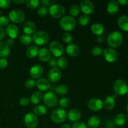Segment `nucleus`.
I'll use <instances>...</instances> for the list:
<instances>
[{"instance_id":"nucleus-1","label":"nucleus","mask_w":128,"mask_h":128,"mask_svg":"<svg viewBox=\"0 0 128 128\" xmlns=\"http://www.w3.org/2000/svg\"><path fill=\"white\" fill-rule=\"evenodd\" d=\"M123 41V36L120 31H115L111 32L108 36V44L111 48L120 47Z\"/></svg>"},{"instance_id":"nucleus-2","label":"nucleus","mask_w":128,"mask_h":128,"mask_svg":"<svg viewBox=\"0 0 128 128\" xmlns=\"http://www.w3.org/2000/svg\"><path fill=\"white\" fill-rule=\"evenodd\" d=\"M60 26L66 31H72L75 28L76 25L74 18L71 16H65L60 20Z\"/></svg>"},{"instance_id":"nucleus-3","label":"nucleus","mask_w":128,"mask_h":128,"mask_svg":"<svg viewBox=\"0 0 128 128\" xmlns=\"http://www.w3.org/2000/svg\"><path fill=\"white\" fill-rule=\"evenodd\" d=\"M48 12L51 17L58 19L64 16V15L66 13V10L62 5L60 4H54L50 6Z\"/></svg>"},{"instance_id":"nucleus-4","label":"nucleus","mask_w":128,"mask_h":128,"mask_svg":"<svg viewBox=\"0 0 128 128\" xmlns=\"http://www.w3.org/2000/svg\"><path fill=\"white\" fill-rule=\"evenodd\" d=\"M34 43L39 46H42L48 42L50 40V36L48 34L43 31H37L34 34L32 38Z\"/></svg>"},{"instance_id":"nucleus-5","label":"nucleus","mask_w":128,"mask_h":128,"mask_svg":"<svg viewBox=\"0 0 128 128\" xmlns=\"http://www.w3.org/2000/svg\"><path fill=\"white\" fill-rule=\"evenodd\" d=\"M66 112L62 108L56 109L51 113V120L55 123H62L66 121Z\"/></svg>"},{"instance_id":"nucleus-6","label":"nucleus","mask_w":128,"mask_h":128,"mask_svg":"<svg viewBox=\"0 0 128 128\" xmlns=\"http://www.w3.org/2000/svg\"><path fill=\"white\" fill-rule=\"evenodd\" d=\"M9 20L14 23H21L25 20V14L21 10L14 9L9 13Z\"/></svg>"},{"instance_id":"nucleus-7","label":"nucleus","mask_w":128,"mask_h":128,"mask_svg":"<svg viewBox=\"0 0 128 128\" xmlns=\"http://www.w3.org/2000/svg\"><path fill=\"white\" fill-rule=\"evenodd\" d=\"M113 89L116 94L124 96L128 92L127 83L122 80H117L113 84Z\"/></svg>"},{"instance_id":"nucleus-8","label":"nucleus","mask_w":128,"mask_h":128,"mask_svg":"<svg viewBox=\"0 0 128 128\" xmlns=\"http://www.w3.org/2000/svg\"><path fill=\"white\" fill-rule=\"evenodd\" d=\"M44 104L49 108H54L58 104V98L52 91H48L43 96Z\"/></svg>"},{"instance_id":"nucleus-9","label":"nucleus","mask_w":128,"mask_h":128,"mask_svg":"<svg viewBox=\"0 0 128 128\" xmlns=\"http://www.w3.org/2000/svg\"><path fill=\"white\" fill-rule=\"evenodd\" d=\"M50 51L55 57H60L63 54L64 49L62 45L58 41H52L50 45Z\"/></svg>"},{"instance_id":"nucleus-10","label":"nucleus","mask_w":128,"mask_h":128,"mask_svg":"<svg viewBox=\"0 0 128 128\" xmlns=\"http://www.w3.org/2000/svg\"><path fill=\"white\" fill-rule=\"evenodd\" d=\"M24 121L26 126L29 128H35L38 126L39 120L37 116L34 112H29L25 115Z\"/></svg>"},{"instance_id":"nucleus-11","label":"nucleus","mask_w":128,"mask_h":128,"mask_svg":"<svg viewBox=\"0 0 128 128\" xmlns=\"http://www.w3.org/2000/svg\"><path fill=\"white\" fill-rule=\"evenodd\" d=\"M104 57L106 61L109 62H113L117 60L118 57V52L113 48H108L103 51Z\"/></svg>"},{"instance_id":"nucleus-12","label":"nucleus","mask_w":128,"mask_h":128,"mask_svg":"<svg viewBox=\"0 0 128 128\" xmlns=\"http://www.w3.org/2000/svg\"><path fill=\"white\" fill-rule=\"evenodd\" d=\"M80 10L84 14H91L94 12V5L91 1L89 0H83L80 3Z\"/></svg>"},{"instance_id":"nucleus-13","label":"nucleus","mask_w":128,"mask_h":128,"mask_svg":"<svg viewBox=\"0 0 128 128\" xmlns=\"http://www.w3.org/2000/svg\"><path fill=\"white\" fill-rule=\"evenodd\" d=\"M88 106L93 111H100L103 108V102L100 99L92 98L88 102Z\"/></svg>"},{"instance_id":"nucleus-14","label":"nucleus","mask_w":128,"mask_h":128,"mask_svg":"<svg viewBox=\"0 0 128 128\" xmlns=\"http://www.w3.org/2000/svg\"><path fill=\"white\" fill-rule=\"evenodd\" d=\"M61 77V72L57 68L51 69L48 74V80L51 82H57L60 80Z\"/></svg>"},{"instance_id":"nucleus-15","label":"nucleus","mask_w":128,"mask_h":128,"mask_svg":"<svg viewBox=\"0 0 128 128\" xmlns=\"http://www.w3.org/2000/svg\"><path fill=\"white\" fill-rule=\"evenodd\" d=\"M6 32L10 38L14 40L18 36L20 31H19V28L16 25L11 24L6 27Z\"/></svg>"},{"instance_id":"nucleus-16","label":"nucleus","mask_w":128,"mask_h":128,"mask_svg":"<svg viewBox=\"0 0 128 128\" xmlns=\"http://www.w3.org/2000/svg\"><path fill=\"white\" fill-rule=\"evenodd\" d=\"M36 86L41 91H47L51 88V84L50 81L45 78L38 79L36 82Z\"/></svg>"},{"instance_id":"nucleus-17","label":"nucleus","mask_w":128,"mask_h":128,"mask_svg":"<svg viewBox=\"0 0 128 128\" xmlns=\"http://www.w3.org/2000/svg\"><path fill=\"white\" fill-rule=\"evenodd\" d=\"M30 76L33 79H40L43 74V68L39 64H36L32 66L30 70Z\"/></svg>"},{"instance_id":"nucleus-18","label":"nucleus","mask_w":128,"mask_h":128,"mask_svg":"<svg viewBox=\"0 0 128 128\" xmlns=\"http://www.w3.org/2000/svg\"><path fill=\"white\" fill-rule=\"evenodd\" d=\"M39 60L42 62H48L51 59V54L50 50L46 48H42L39 50L38 54Z\"/></svg>"},{"instance_id":"nucleus-19","label":"nucleus","mask_w":128,"mask_h":128,"mask_svg":"<svg viewBox=\"0 0 128 128\" xmlns=\"http://www.w3.org/2000/svg\"><path fill=\"white\" fill-rule=\"evenodd\" d=\"M36 24L32 21H28L25 22L23 26V31L25 34L31 35L34 34L36 31Z\"/></svg>"},{"instance_id":"nucleus-20","label":"nucleus","mask_w":128,"mask_h":128,"mask_svg":"<svg viewBox=\"0 0 128 128\" xmlns=\"http://www.w3.org/2000/svg\"><path fill=\"white\" fill-rule=\"evenodd\" d=\"M120 5L116 1H111L107 5V11L110 14L114 15L118 12Z\"/></svg>"},{"instance_id":"nucleus-21","label":"nucleus","mask_w":128,"mask_h":128,"mask_svg":"<svg viewBox=\"0 0 128 128\" xmlns=\"http://www.w3.org/2000/svg\"><path fill=\"white\" fill-rule=\"evenodd\" d=\"M81 112L76 109H72L68 113V118L71 122H78L81 119Z\"/></svg>"},{"instance_id":"nucleus-22","label":"nucleus","mask_w":128,"mask_h":128,"mask_svg":"<svg viewBox=\"0 0 128 128\" xmlns=\"http://www.w3.org/2000/svg\"><path fill=\"white\" fill-rule=\"evenodd\" d=\"M101 124V119L98 116H92L88 120L87 126L89 128H98Z\"/></svg>"},{"instance_id":"nucleus-23","label":"nucleus","mask_w":128,"mask_h":128,"mask_svg":"<svg viewBox=\"0 0 128 128\" xmlns=\"http://www.w3.org/2000/svg\"><path fill=\"white\" fill-rule=\"evenodd\" d=\"M66 52L69 56L71 57H76L80 52V48L75 44H70L66 48Z\"/></svg>"},{"instance_id":"nucleus-24","label":"nucleus","mask_w":128,"mask_h":128,"mask_svg":"<svg viewBox=\"0 0 128 128\" xmlns=\"http://www.w3.org/2000/svg\"><path fill=\"white\" fill-rule=\"evenodd\" d=\"M118 26L121 30L124 31H128V16L122 15L120 16L118 21Z\"/></svg>"},{"instance_id":"nucleus-25","label":"nucleus","mask_w":128,"mask_h":128,"mask_svg":"<svg viewBox=\"0 0 128 128\" xmlns=\"http://www.w3.org/2000/svg\"><path fill=\"white\" fill-rule=\"evenodd\" d=\"M10 54V48L7 44L2 41H0V57L2 58L9 56Z\"/></svg>"},{"instance_id":"nucleus-26","label":"nucleus","mask_w":128,"mask_h":128,"mask_svg":"<svg viewBox=\"0 0 128 128\" xmlns=\"http://www.w3.org/2000/svg\"><path fill=\"white\" fill-rule=\"evenodd\" d=\"M39 52V48L38 46L32 45V46H30L27 49L26 51V56L30 59L34 58L36 57L38 54Z\"/></svg>"},{"instance_id":"nucleus-27","label":"nucleus","mask_w":128,"mask_h":128,"mask_svg":"<svg viewBox=\"0 0 128 128\" xmlns=\"http://www.w3.org/2000/svg\"><path fill=\"white\" fill-rule=\"evenodd\" d=\"M42 98H43V96H42V92L40 91H35L31 96L30 101L32 104H38L39 102H41Z\"/></svg>"},{"instance_id":"nucleus-28","label":"nucleus","mask_w":128,"mask_h":128,"mask_svg":"<svg viewBox=\"0 0 128 128\" xmlns=\"http://www.w3.org/2000/svg\"><path fill=\"white\" fill-rule=\"evenodd\" d=\"M91 31L93 32L94 34L97 35L98 36H100L104 32V26L100 23H94L91 26Z\"/></svg>"},{"instance_id":"nucleus-29","label":"nucleus","mask_w":128,"mask_h":128,"mask_svg":"<svg viewBox=\"0 0 128 128\" xmlns=\"http://www.w3.org/2000/svg\"><path fill=\"white\" fill-rule=\"evenodd\" d=\"M103 106L107 110H111L115 106V100L112 96H108L105 99L103 102Z\"/></svg>"},{"instance_id":"nucleus-30","label":"nucleus","mask_w":128,"mask_h":128,"mask_svg":"<svg viewBox=\"0 0 128 128\" xmlns=\"http://www.w3.org/2000/svg\"><path fill=\"white\" fill-rule=\"evenodd\" d=\"M126 118L125 116V115L124 114L120 113L118 114L114 118V123L115 124L117 125L118 126H121L122 125L124 124V123L126 122Z\"/></svg>"},{"instance_id":"nucleus-31","label":"nucleus","mask_w":128,"mask_h":128,"mask_svg":"<svg viewBox=\"0 0 128 128\" xmlns=\"http://www.w3.org/2000/svg\"><path fill=\"white\" fill-rule=\"evenodd\" d=\"M34 113L38 116H44L47 113V108L43 105H37L34 108Z\"/></svg>"},{"instance_id":"nucleus-32","label":"nucleus","mask_w":128,"mask_h":128,"mask_svg":"<svg viewBox=\"0 0 128 128\" xmlns=\"http://www.w3.org/2000/svg\"><path fill=\"white\" fill-rule=\"evenodd\" d=\"M55 91L56 93L61 96H63V95L66 94L68 92V89L67 86L63 84H60L58 85L56 88H55Z\"/></svg>"},{"instance_id":"nucleus-33","label":"nucleus","mask_w":128,"mask_h":128,"mask_svg":"<svg viewBox=\"0 0 128 128\" xmlns=\"http://www.w3.org/2000/svg\"><path fill=\"white\" fill-rule=\"evenodd\" d=\"M20 41L22 44L28 46L32 42V38L30 36L27 34H22L20 36Z\"/></svg>"},{"instance_id":"nucleus-34","label":"nucleus","mask_w":128,"mask_h":128,"mask_svg":"<svg viewBox=\"0 0 128 128\" xmlns=\"http://www.w3.org/2000/svg\"><path fill=\"white\" fill-rule=\"evenodd\" d=\"M80 12V8L78 5L73 4L70 7V14L71 17L74 18L77 16Z\"/></svg>"},{"instance_id":"nucleus-35","label":"nucleus","mask_w":128,"mask_h":128,"mask_svg":"<svg viewBox=\"0 0 128 128\" xmlns=\"http://www.w3.org/2000/svg\"><path fill=\"white\" fill-rule=\"evenodd\" d=\"M40 1L38 0H28L26 1V6L31 10H35L38 8L40 5Z\"/></svg>"},{"instance_id":"nucleus-36","label":"nucleus","mask_w":128,"mask_h":128,"mask_svg":"<svg viewBox=\"0 0 128 128\" xmlns=\"http://www.w3.org/2000/svg\"><path fill=\"white\" fill-rule=\"evenodd\" d=\"M90 17L88 15H82L80 16V18L78 20L79 24L81 25V26H85L88 25V24L90 22Z\"/></svg>"},{"instance_id":"nucleus-37","label":"nucleus","mask_w":128,"mask_h":128,"mask_svg":"<svg viewBox=\"0 0 128 128\" xmlns=\"http://www.w3.org/2000/svg\"><path fill=\"white\" fill-rule=\"evenodd\" d=\"M68 61L66 58L61 57L58 60V64L59 68L60 69H65L68 66Z\"/></svg>"},{"instance_id":"nucleus-38","label":"nucleus","mask_w":128,"mask_h":128,"mask_svg":"<svg viewBox=\"0 0 128 128\" xmlns=\"http://www.w3.org/2000/svg\"><path fill=\"white\" fill-rule=\"evenodd\" d=\"M38 14L41 17H45L48 14V9L44 6H41L38 10Z\"/></svg>"},{"instance_id":"nucleus-39","label":"nucleus","mask_w":128,"mask_h":128,"mask_svg":"<svg viewBox=\"0 0 128 128\" xmlns=\"http://www.w3.org/2000/svg\"><path fill=\"white\" fill-rule=\"evenodd\" d=\"M103 49L101 48V47L96 46L91 49V54L94 56H100L103 53Z\"/></svg>"},{"instance_id":"nucleus-40","label":"nucleus","mask_w":128,"mask_h":128,"mask_svg":"<svg viewBox=\"0 0 128 128\" xmlns=\"http://www.w3.org/2000/svg\"><path fill=\"white\" fill-rule=\"evenodd\" d=\"M62 40L65 43L70 44L72 42V37L71 36V34L69 32H64L62 35Z\"/></svg>"},{"instance_id":"nucleus-41","label":"nucleus","mask_w":128,"mask_h":128,"mask_svg":"<svg viewBox=\"0 0 128 128\" xmlns=\"http://www.w3.org/2000/svg\"><path fill=\"white\" fill-rule=\"evenodd\" d=\"M59 103H60L61 108H66L70 105V100L67 98H62L59 101Z\"/></svg>"},{"instance_id":"nucleus-42","label":"nucleus","mask_w":128,"mask_h":128,"mask_svg":"<svg viewBox=\"0 0 128 128\" xmlns=\"http://www.w3.org/2000/svg\"><path fill=\"white\" fill-rule=\"evenodd\" d=\"M25 86L28 89H32L36 86V81L34 80H27L25 81Z\"/></svg>"},{"instance_id":"nucleus-43","label":"nucleus","mask_w":128,"mask_h":128,"mask_svg":"<svg viewBox=\"0 0 128 128\" xmlns=\"http://www.w3.org/2000/svg\"><path fill=\"white\" fill-rule=\"evenodd\" d=\"M9 23V19L6 16H0V27H5Z\"/></svg>"},{"instance_id":"nucleus-44","label":"nucleus","mask_w":128,"mask_h":128,"mask_svg":"<svg viewBox=\"0 0 128 128\" xmlns=\"http://www.w3.org/2000/svg\"><path fill=\"white\" fill-rule=\"evenodd\" d=\"M11 1L10 0H0V8L6 9L10 7Z\"/></svg>"},{"instance_id":"nucleus-45","label":"nucleus","mask_w":128,"mask_h":128,"mask_svg":"<svg viewBox=\"0 0 128 128\" xmlns=\"http://www.w3.org/2000/svg\"><path fill=\"white\" fill-rule=\"evenodd\" d=\"M72 128H88V126L82 121H78L74 124Z\"/></svg>"},{"instance_id":"nucleus-46","label":"nucleus","mask_w":128,"mask_h":128,"mask_svg":"<svg viewBox=\"0 0 128 128\" xmlns=\"http://www.w3.org/2000/svg\"><path fill=\"white\" fill-rule=\"evenodd\" d=\"M30 100H29L28 98H22L20 99L19 103L21 106H27L30 103Z\"/></svg>"},{"instance_id":"nucleus-47","label":"nucleus","mask_w":128,"mask_h":128,"mask_svg":"<svg viewBox=\"0 0 128 128\" xmlns=\"http://www.w3.org/2000/svg\"><path fill=\"white\" fill-rule=\"evenodd\" d=\"M49 64L52 68H56L58 64V60L56 59V58H51V59L49 61Z\"/></svg>"},{"instance_id":"nucleus-48","label":"nucleus","mask_w":128,"mask_h":128,"mask_svg":"<svg viewBox=\"0 0 128 128\" xmlns=\"http://www.w3.org/2000/svg\"><path fill=\"white\" fill-rule=\"evenodd\" d=\"M54 0H41V2L42 4V6H51V5L54 3Z\"/></svg>"},{"instance_id":"nucleus-49","label":"nucleus","mask_w":128,"mask_h":128,"mask_svg":"<svg viewBox=\"0 0 128 128\" xmlns=\"http://www.w3.org/2000/svg\"><path fill=\"white\" fill-rule=\"evenodd\" d=\"M8 61L5 58L0 59V69H4L8 66Z\"/></svg>"},{"instance_id":"nucleus-50","label":"nucleus","mask_w":128,"mask_h":128,"mask_svg":"<svg viewBox=\"0 0 128 128\" xmlns=\"http://www.w3.org/2000/svg\"><path fill=\"white\" fill-rule=\"evenodd\" d=\"M5 35H6V31H4L3 28L0 27V41L4 38Z\"/></svg>"},{"instance_id":"nucleus-51","label":"nucleus","mask_w":128,"mask_h":128,"mask_svg":"<svg viewBox=\"0 0 128 128\" xmlns=\"http://www.w3.org/2000/svg\"><path fill=\"white\" fill-rule=\"evenodd\" d=\"M6 43L7 44L8 46L10 48L14 44V40H12V39L10 38L7 40V42H6Z\"/></svg>"},{"instance_id":"nucleus-52","label":"nucleus","mask_w":128,"mask_h":128,"mask_svg":"<svg viewBox=\"0 0 128 128\" xmlns=\"http://www.w3.org/2000/svg\"><path fill=\"white\" fill-rule=\"evenodd\" d=\"M117 2L121 5H126L128 4V0H118Z\"/></svg>"},{"instance_id":"nucleus-53","label":"nucleus","mask_w":128,"mask_h":128,"mask_svg":"<svg viewBox=\"0 0 128 128\" xmlns=\"http://www.w3.org/2000/svg\"><path fill=\"white\" fill-rule=\"evenodd\" d=\"M12 2H14V3H16V4H22V3H24V2H26V1H25L24 0H21V1H16V0H13V1H12Z\"/></svg>"},{"instance_id":"nucleus-54","label":"nucleus","mask_w":128,"mask_h":128,"mask_svg":"<svg viewBox=\"0 0 128 128\" xmlns=\"http://www.w3.org/2000/svg\"><path fill=\"white\" fill-rule=\"evenodd\" d=\"M97 41L98 42H102L103 41V38H102V37L101 36H98Z\"/></svg>"},{"instance_id":"nucleus-55","label":"nucleus","mask_w":128,"mask_h":128,"mask_svg":"<svg viewBox=\"0 0 128 128\" xmlns=\"http://www.w3.org/2000/svg\"><path fill=\"white\" fill-rule=\"evenodd\" d=\"M60 128H71V126L68 124H64V125H62Z\"/></svg>"},{"instance_id":"nucleus-56","label":"nucleus","mask_w":128,"mask_h":128,"mask_svg":"<svg viewBox=\"0 0 128 128\" xmlns=\"http://www.w3.org/2000/svg\"><path fill=\"white\" fill-rule=\"evenodd\" d=\"M126 109H127V111H128V104H127V106H126Z\"/></svg>"},{"instance_id":"nucleus-57","label":"nucleus","mask_w":128,"mask_h":128,"mask_svg":"<svg viewBox=\"0 0 128 128\" xmlns=\"http://www.w3.org/2000/svg\"></svg>"}]
</instances>
